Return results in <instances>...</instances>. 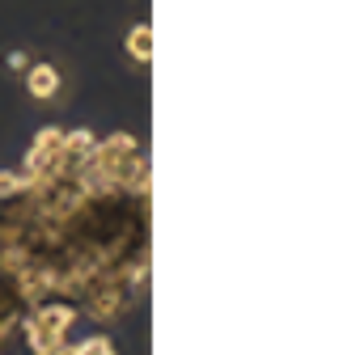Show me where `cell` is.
Wrapping results in <instances>:
<instances>
[{"label": "cell", "mask_w": 360, "mask_h": 355, "mask_svg": "<svg viewBox=\"0 0 360 355\" xmlns=\"http://www.w3.org/2000/svg\"><path fill=\"white\" fill-rule=\"evenodd\" d=\"M22 76H26V89H30L34 102H51V98H60V89H64V72H60L56 64H30Z\"/></svg>", "instance_id": "6da1fadb"}, {"label": "cell", "mask_w": 360, "mask_h": 355, "mask_svg": "<svg viewBox=\"0 0 360 355\" xmlns=\"http://www.w3.org/2000/svg\"><path fill=\"white\" fill-rule=\"evenodd\" d=\"M18 326H22V334H26V347H30L34 355H51L56 347H64V334L47 330V326H43V321H34L30 313H26V317H22Z\"/></svg>", "instance_id": "7a4b0ae2"}, {"label": "cell", "mask_w": 360, "mask_h": 355, "mask_svg": "<svg viewBox=\"0 0 360 355\" xmlns=\"http://www.w3.org/2000/svg\"><path fill=\"white\" fill-rule=\"evenodd\" d=\"M123 47H127V55H131L136 64H148V60H153V26H144V22L131 26V34H127Z\"/></svg>", "instance_id": "3957f363"}, {"label": "cell", "mask_w": 360, "mask_h": 355, "mask_svg": "<svg viewBox=\"0 0 360 355\" xmlns=\"http://www.w3.org/2000/svg\"><path fill=\"white\" fill-rule=\"evenodd\" d=\"M77 355H115V342L106 334H94V338H81L77 342Z\"/></svg>", "instance_id": "277c9868"}, {"label": "cell", "mask_w": 360, "mask_h": 355, "mask_svg": "<svg viewBox=\"0 0 360 355\" xmlns=\"http://www.w3.org/2000/svg\"><path fill=\"white\" fill-rule=\"evenodd\" d=\"M9 68H13V72H26V68H30V55H26V51H9Z\"/></svg>", "instance_id": "5b68a950"}, {"label": "cell", "mask_w": 360, "mask_h": 355, "mask_svg": "<svg viewBox=\"0 0 360 355\" xmlns=\"http://www.w3.org/2000/svg\"><path fill=\"white\" fill-rule=\"evenodd\" d=\"M51 355H77V347H68V342H64V347H56Z\"/></svg>", "instance_id": "8992f818"}]
</instances>
